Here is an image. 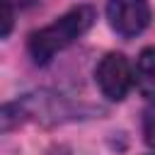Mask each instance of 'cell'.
I'll use <instances>...</instances> for the list:
<instances>
[{
	"label": "cell",
	"mask_w": 155,
	"mask_h": 155,
	"mask_svg": "<svg viewBox=\"0 0 155 155\" xmlns=\"http://www.w3.org/2000/svg\"><path fill=\"white\" fill-rule=\"evenodd\" d=\"M94 17H97V12L92 5H75L65 15H61L56 22H51L48 27L34 31L29 36V44H27L34 63L46 65L51 58H56V53H61L63 48L75 44L92 27Z\"/></svg>",
	"instance_id": "cell-1"
},
{
	"label": "cell",
	"mask_w": 155,
	"mask_h": 155,
	"mask_svg": "<svg viewBox=\"0 0 155 155\" xmlns=\"http://www.w3.org/2000/svg\"><path fill=\"white\" fill-rule=\"evenodd\" d=\"M94 78L107 99L121 102L133 85V65L128 63V58L124 53H107L99 61Z\"/></svg>",
	"instance_id": "cell-2"
},
{
	"label": "cell",
	"mask_w": 155,
	"mask_h": 155,
	"mask_svg": "<svg viewBox=\"0 0 155 155\" xmlns=\"http://www.w3.org/2000/svg\"><path fill=\"white\" fill-rule=\"evenodd\" d=\"M107 19L119 36L131 39V36H138L150 24L153 10L148 0H109Z\"/></svg>",
	"instance_id": "cell-3"
},
{
	"label": "cell",
	"mask_w": 155,
	"mask_h": 155,
	"mask_svg": "<svg viewBox=\"0 0 155 155\" xmlns=\"http://www.w3.org/2000/svg\"><path fill=\"white\" fill-rule=\"evenodd\" d=\"M133 85H136V90H138L143 97L155 99V46L143 48L140 56L136 58Z\"/></svg>",
	"instance_id": "cell-4"
},
{
	"label": "cell",
	"mask_w": 155,
	"mask_h": 155,
	"mask_svg": "<svg viewBox=\"0 0 155 155\" xmlns=\"http://www.w3.org/2000/svg\"><path fill=\"white\" fill-rule=\"evenodd\" d=\"M31 116V102L29 99H17L7 102L0 107V133H7L17 126H22Z\"/></svg>",
	"instance_id": "cell-5"
},
{
	"label": "cell",
	"mask_w": 155,
	"mask_h": 155,
	"mask_svg": "<svg viewBox=\"0 0 155 155\" xmlns=\"http://www.w3.org/2000/svg\"><path fill=\"white\" fill-rule=\"evenodd\" d=\"M15 27V7L10 0H0V39L7 36Z\"/></svg>",
	"instance_id": "cell-6"
},
{
	"label": "cell",
	"mask_w": 155,
	"mask_h": 155,
	"mask_svg": "<svg viewBox=\"0 0 155 155\" xmlns=\"http://www.w3.org/2000/svg\"><path fill=\"white\" fill-rule=\"evenodd\" d=\"M143 136H145V143L155 150V107H150L145 111V119H143Z\"/></svg>",
	"instance_id": "cell-7"
}]
</instances>
